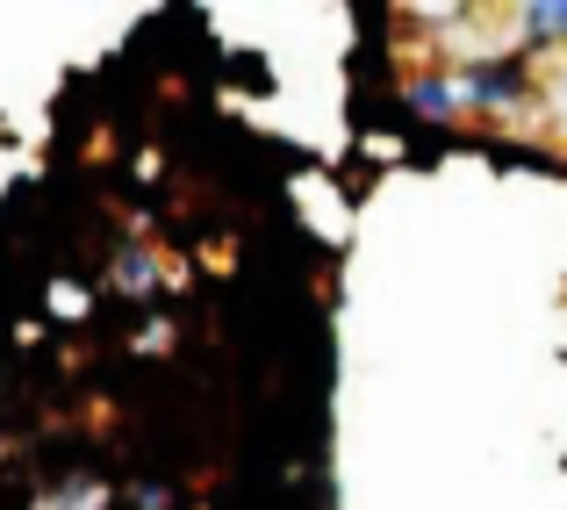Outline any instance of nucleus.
<instances>
[{
    "label": "nucleus",
    "mask_w": 567,
    "mask_h": 510,
    "mask_svg": "<svg viewBox=\"0 0 567 510\" xmlns=\"http://www.w3.org/2000/svg\"><path fill=\"white\" fill-rule=\"evenodd\" d=\"M460 94H467V109H517V101L532 94V86H525V58L467 65V72H460Z\"/></svg>",
    "instance_id": "1"
},
{
    "label": "nucleus",
    "mask_w": 567,
    "mask_h": 510,
    "mask_svg": "<svg viewBox=\"0 0 567 510\" xmlns=\"http://www.w3.org/2000/svg\"><path fill=\"white\" fill-rule=\"evenodd\" d=\"M402 109H416V115H431V123H445V115L467 109V94H460V80H439V72H431V80H410V86H402Z\"/></svg>",
    "instance_id": "2"
},
{
    "label": "nucleus",
    "mask_w": 567,
    "mask_h": 510,
    "mask_svg": "<svg viewBox=\"0 0 567 510\" xmlns=\"http://www.w3.org/2000/svg\"><path fill=\"white\" fill-rule=\"evenodd\" d=\"M115 280H123L130 295H144V288H152L158 274H152V259H144V252H123V274H115Z\"/></svg>",
    "instance_id": "3"
},
{
    "label": "nucleus",
    "mask_w": 567,
    "mask_h": 510,
    "mask_svg": "<svg viewBox=\"0 0 567 510\" xmlns=\"http://www.w3.org/2000/svg\"><path fill=\"white\" fill-rule=\"evenodd\" d=\"M137 510H166V489H152V482H144V489H137Z\"/></svg>",
    "instance_id": "4"
}]
</instances>
